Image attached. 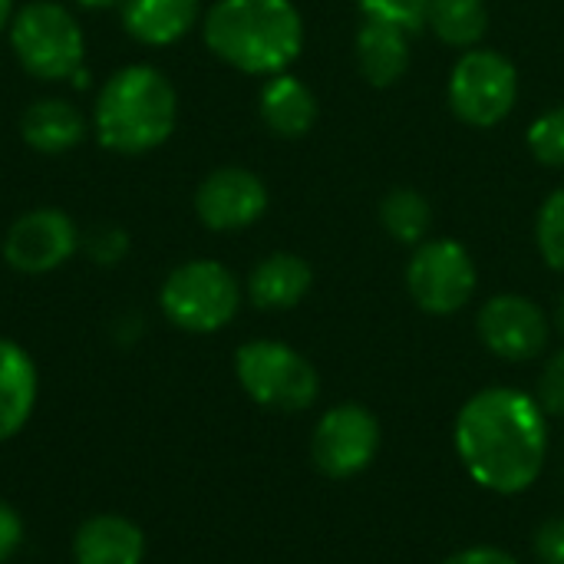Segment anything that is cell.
I'll list each match as a JSON object with an SVG mask.
<instances>
[{
	"instance_id": "5",
	"label": "cell",
	"mask_w": 564,
	"mask_h": 564,
	"mask_svg": "<svg viewBox=\"0 0 564 564\" xmlns=\"http://www.w3.org/2000/svg\"><path fill=\"white\" fill-rule=\"evenodd\" d=\"M159 304L175 327L188 334H215L235 321L241 307V288L225 264L198 258L178 264L165 278Z\"/></svg>"
},
{
	"instance_id": "9",
	"label": "cell",
	"mask_w": 564,
	"mask_h": 564,
	"mask_svg": "<svg viewBox=\"0 0 564 564\" xmlns=\"http://www.w3.org/2000/svg\"><path fill=\"white\" fill-rule=\"evenodd\" d=\"M311 453L324 476L350 479L377 459L380 423L367 406H357V403L334 406L321 416Z\"/></svg>"
},
{
	"instance_id": "30",
	"label": "cell",
	"mask_w": 564,
	"mask_h": 564,
	"mask_svg": "<svg viewBox=\"0 0 564 564\" xmlns=\"http://www.w3.org/2000/svg\"><path fill=\"white\" fill-rule=\"evenodd\" d=\"M13 0H0V33L10 30V20H13Z\"/></svg>"
},
{
	"instance_id": "26",
	"label": "cell",
	"mask_w": 564,
	"mask_h": 564,
	"mask_svg": "<svg viewBox=\"0 0 564 564\" xmlns=\"http://www.w3.org/2000/svg\"><path fill=\"white\" fill-rule=\"evenodd\" d=\"M535 555L542 564H564V516L549 519L535 532Z\"/></svg>"
},
{
	"instance_id": "17",
	"label": "cell",
	"mask_w": 564,
	"mask_h": 564,
	"mask_svg": "<svg viewBox=\"0 0 564 564\" xmlns=\"http://www.w3.org/2000/svg\"><path fill=\"white\" fill-rule=\"evenodd\" d=\"M311 264L297 254H268L248 278V294L261 311H288L311 291Z\"/></svg>"
},
{
	"instance_id": "28",
	"label": "cell",
	"mask_w": 564,
	"mask_h": 564,
	"mask_svg": "<svg viewBox=\"0 0 564 564\" xmlns=\"http://www.w3.org/2000/svg\"><path fill=\"white\" fill-rule=\"evenodd\" d=\"M126 248H129V238H126V231H119V228H106V231H99V235L89 241V251H93V258H96L99 264H116V261L126 254Z\"/></svg>"
},
{
	"instance_id": "13",
	"label": "cell",
	"mask_w": 564,
	"mask_h": 564,
	"mask_svg": "<svg viewBox=\"0 0 564 564\" xmlns=\"http://www.w3.org/2000/svg\"><path fill=\"white\" fill-rule=\"evenodd\" d=\"M73 562L142 564L145 562V535L126 516H116V512L93 516L73 535Z\"/></svg>"
},
{
	"instance_id": "23",
	"label": "cell",
	"mask_w": 564,
	"mask_h": 564,
	"mask_svg": "<svg viewBox=\"0 0 564 564\" xmlns=\"http://www.w3.org/2000/svg\"><path fill=\"white\" fill-rule=\"evenodd\" d=\"M539 251L555 271H564V188L552 192L539 212Z\"/></svg>"
},
{
	"instance_id": "24",
	"label": "cell",
	"mask_w": 564,
	"mask_h": 564,
	"mask_svg": "<svg viewBox=\"0 0 564 564\" xmlns=\"http://www.w3.org/2000/svg\"><path fill=\"white\" fill-rule=\"evenodd\" d=\"M430 3L433 0H360L367 20L400 26L403 33H416L430 20Z\"/></svg>"
},
{
	"instance_id": "12",
	"label": "cell",
	"mask_w": 564,
	"mask_h": 564,
	"mask_svg": "<svg viewBox=\"0 0 564 564\" xmlns=\"http://www.w3.org/2000/svg\"><path fill=\"white\" fill-rule=\"evenodd\" d=\"M195 212L212 231H241L268 212V188L248 169H215L195 192Z\"/></svg>"
},
{
	"instance_id": "25",
	"label": "cell",
	"mask_w": 564,
	"mask_h": 564,
	"mask_svg": "<svg viewBox=\"0 0 564 564\" xmlns=\"http://www.w3.org/2000/svg\"><path fill=\"white\" fill-rule=\"evenodd\" d=\"M539 403L542 410L564 416V350L555 354L542 373V383H539Z\"/></svg>"
},
{
	"instance_id": "21",
	"label": "cell",
	"mask_w": 564,
	"mask_h": 564,
	"mask_svg": "<svg viewBox=\"0 0 564 564\" xmlns=\"http://www.w3.org/2000/svg\"><path fill=\"white\" fill-rule=\"evenodd\" d=\"M380 221H383V228L397 241L420 245L430 235L433 208H430V202L420 192H413V188H393L383 198V205H380Z\"/></svg>"
},
{
	"instance_id": "29",
	"label": "cell",
	"mask_w": 564,
	"mask_h": 564,
	"mask_svg": "<svg viewBox=\"0 0 564 564\" xmlns=\"http://www.w3.org/2000/svg\"><path fill=\"white\" fill-rule=\"evenodd\" d=\"M443 564H519L509 552H502V549H486V545H479V549H466V552H456L453 558H446Z\"/></svg>"
},
{
	"instance_id": "1",
	"label": "cell",
	"mask_w": 564,
	"mask_h": 564,
	"mask_svg": "<svg viewBox=\"0 0 564 564\" xmlns=\"http://www.w3.org/2000/svg\"><path fill=\"white\" fill-rule=\"evenodd\" d=\"M456 453L466 473L489 492H525L549 453L545 410L522 390L492 387L476 393L456 420Z\"/></svg>"
},
{
	"instance_id": "11",
	"label": "cell",
	"mask_w": 564,
	"mask_h": 564,
	"mask_svg": "<svg viewBox=\"0 0 564 564\" xmlns=\"http://www.w3.org/2000/svg\"><path fill=\"white\" fill-rule=\"evenodd\" d=\"M479 337L482 344L512 364L532 360L549 344V321L539 304L519 294H499L479 311Z\"/></svg>"
},
{
	"instance_id": "15",
	"label": "cell",
	"mask_w": 564,
	"mask_h": 564,
	"mask_svg": "<svg viewBox=\"0 0 564 564\" xmlns=\"http://www.w3.org/2000/svg\"><path fill=\"white\" fill-rule=\"evenodd\" d=\"M198 0H119L122 26L142 46H172L198 23Z\"/></svg>"
},
{
	"instance_id": "31",
	"label": "cell",
	"mask_w": 564,
	"mask_h": 564,
	"mask_svg": "<svg viewBox=\"0 0 564 564\" xmlns=\"http://www.w3.org/2000/svg\"><path fill=\"white\" fill-rule=\"evenodd\" d=\"M76 7H86V10H106V7H119V0H76Z\"/></svg>"
},
{
	"instance_id": "32",
	"label": "cell",
	"mask_w": 564,
	"mask_h": 564,
	"mask_svg": "<svg viewBox=\"0 0 564 564\" xmlns=\"http://www.w3.org/2000/svg\"><path fill=\"white\" fill-rule=\"evenodd\" d=\"M558 330L564 334V297H562V304H558Z\"/></svg>"
},
{
	"instance_id": "4",
	"label": "cell",
	"mask_w": 564,
	"mask_h": 564,
	"mask_svg": "<svg viewBox=\"0 0 564 564\" xmlns=\"http://www.w3.org/2000/svg\"><path fill=\"white\" fill-rule=\"evenodd\" d=\"M10 46L17 63L46 83L73 79L86 56V40L76 17L56 0L23 3L10 20Z\"/></svg>"
},
{
	"instance_id": "27",
	"label": "cell",
	"mask_w": 564,
	"mask_h": 564,
	"mask_svg": "<svg viewBox=\"0 0 564 564\" xmlns=\"http://www.w3.org/2000/svg\"><path fill=\"white\" fill-rule=\"evenodd\" d=\"M23 545V519L20 512L0 499V564H7Z\"/></svg>"
},
{
	"instance_id": "19",
	"label": "cell",
	"mask_w": 564,
	"mask_h": 564,
	"mask_svg": "<svg viewBox=\"0 0 564 564\" xmlns=\"http://www.w3.org/2000/svg\"><path fill=\"white\" fill-rule=\"evenodd\" d=\"M357 63L373 86H393L410 66V43L400 26L367 20L357 33Z\"/></svg>"
},
{
	"instance_id": "18",
	"label": "cell",
	"mask_w": 564,
	"mask_h": 564,
	"mask_svg": "<svg viewBox=\"0 0 564 564\" xmlns=\"http://www.w3.org/2000/svg\"><path fill=\"white\" fill-rule=\"evenodd\" d=\"M258 102H261L264 126L274 135H281V139H297V135L311 132V126L317 119V99H314V93L297 76H291V73L268 76Z\"/></svg>"
},
{
	"instance_id": "3",
	"label": "cell",
	"mask_w": 564,
	"mask_h": 564,
	"mask_svg": "<svg viewBox=\"0 0 564 564\" xmlns=\"http://www.w3.org/2000/svg\"><path fill=\"white\" fill-rule=\"evenodd\" d=\"M178 122V96L169 76L149 63L116 69L93 106V126L102 149L116 155H145L169 142Z\"/></svg>"
},
{
	"instance_id": "14",
	"label": "cell",
	"mask_w": 564,
	"mask_h": 564,
	"mask_svg": "<svg viewBox=\"0 0 564 564\" xmlns=\"http://www.w3.org/2000/svg\"><path fill=\"white\" fill-rule=\"evenodd\" d=\"M40 397V377L33 357L17 344L0 337V443L13 440L33 416Z\"/></svg>"
},
{
	"instance_id": "6",
	"label": "cell",
	"mask_w": 564,
	"mask_h": 564,
	"mask_svg": "<svg viewBox=\"0 0 564 564\" xmlns=\"http://www.w3.org/2000/svg\"><path fill=\"white\" fill-rule=\"evenodd\" d=\"M235 373L241 390L258 406L278 413H301L321 393L317 370L307 364V357L281 340H251L238 347Z\"/></svg>"
},
{
	"instance_id": "22",
	"label": "cell",
	"mask_w": 564,
	"mask_h": 564,
	"mask_svg": "<svg viewBox=\"0 0 564 564\" xmlns=\"http://www.w3.org/2000/svg\"><path fill=\"white\" fill-rule=\"evenodd\" d=\"M529 149L542 165L564 169V106L549 109L529 129Z\"/></svg>"
},
{
	"instance_id": "16",
	"label": "cell",
	"mask_w": 564,
	"mask_h": 564,
	"mask_svg": "<svg viewBox=\"0 0 564 564\" xmlns=\"http://www.w3.org/2000/svg\"><path fill=\"white\" fill-rule=\"evenodd\" d=\"M20 132L23 142L40 152V155H63L69 149H76L86 135V119L79 116V109L69 99L50 96V99H36L23 119H20Z\"/></svg>"
},
{
	"instance_id": "20",
	"label": "cell",
	"mask_w": 564,
	"mask_h": 564,
	"mask_svg": "<svg viewBox=\"0 0 564 564\" xmlns=\"http://www.w3.org/2000/svg\"><path fill=\"white\" fill-rule=\"evenodd\" d=\"M426 23L443 43L473 46L486 36L489 10H486V0H433Z\"/></svg>"
},
{
	"instance_id": "7",
	"label": "cell",
	"mask_w": 564,
	"mask_h": 564,
	"mask_svg": "<svg viewBox=\"0 0 564 564\" xmlns=\"http://www.w3.org/2000/svg\"><path fill=\"white\" fill-rule=\"evenodd\" d=\"M519 96L516 66L496 50H469L449 76V106L453 112L479 129L499 126Z\"/></svg>"
},
{
	"instance_id": "10",
	"label": "cell",
	"mask_w": 564,
	"mask_h": 564,
	"mask_svg": "<svg viewBox=\"0 0 564 564\" xmlns=\"http://www.w3.org/2000/svg\"><path fill=\"white\" fill-rule=\"evenodd\" d=\"M76 248V221L59 208H33L20 215L3 238V258L20 274H50L63 268Z\"/></svg>"
},
{
	"instance_id": "2",
	"label": "cell",
	"mask_w": 564,
	"mask_h": 564,
	"mask_svg": "<svg viewBox=\"0 0 564 564\" xmlns=\"http://www.w3.org/2000/svg\"><path fill=\"white\" fill-rule=\"evenodd\" d=\"M202 30L221 63L251 76L284 73L304 46V20L291 0H215Z\"/></svg>"
},
{
	"instance_id": "8",
	"label": "cell",
	"mask_w": 564,
	"mask_h": 564,
	"mask_svg": "<svg viewBox=\"0 0 564 564\" xmlns=\"http://www.w3.org/2000/svg\"><path fill=\"white\" fill-rule=\"evenodd\" d=\"M406 288L426 314H456L476 291V264L459 241H423L410 258Z\"/></svg>"
}]
</instances>
